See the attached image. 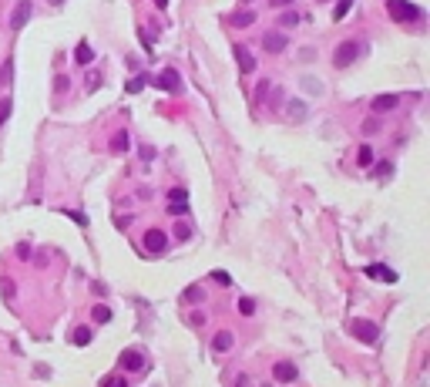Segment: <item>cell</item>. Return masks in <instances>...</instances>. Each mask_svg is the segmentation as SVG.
Segmentation results:
<instances>
[{"label": "cell", "instance_id": "1", "mask_svg": "<svg viewBox=\"0 0 430 387\" xmlns=\"http://www.w3.org/2000/svg\"><path fill=\"white\" fill-rule=\"evenodd\" d=\"M387 10H390L393 20H420L424 17V10L417 7V3H410V0H387Z\"/></svg>", "mask_w": 430, "mask_h": 387}, {"label": "cell", "instance_id": "2", "mask_svg": "<svg viewBox=\"0 0 430 387\" xmlns=\"http://www.w3.org/2000/svg\"><path fill=\"white\" fill-rule=\"evenodd\" d=\"M346 327H350V333H353L356 340H363V344H376V340H380V330H376V323L363 320V317H353Z\"/></svg>", "mask_w": 430, "mask_h": 387}, {"label": "cell", "instance_id": "3", "mask_svg": "<svg viewBox=\"0 0 430 387\" xmlns=\"http://www.w3.org/2000/svg\"><path fill=\"white\" fill-rule=\"evenodd\" d=\"M360 51H363L360 40H343L336 47V54H333V64H336V68H350V64L360 58Z\"/></svg>", "mask_w": 430, "mask_h": 387}, {"label": "cell", "instance_id": "4", "mask_svg": "<svg viewBox=\"0 0 430 387\" xmlns=\"http://www.w3.org/2000/svg\"><path fill=\"white\" fill-rule=\"evenodd\" d=\"M155 84H158L162 91H168V95H178V91H182V74L171 71V68H165L162 74H155Z\"/></svg>", "mask_w": 430, "mask_h": 387}, {"label": "cell", "instance_id": "5", "mask_svg": "<svg viewBox=\"0 0 430 387\" xmlns=\"http://www.w3.org/2000/svg\"><path fill=\"white\" fill-rule=\"evenodd\" d=\"M118 367L128 370V374H138V370H145V357H141L134 347H128V350H121V357H118Z\"/></svg>", "mask_w": 430, "mask_h": 387}, {"label": "cell", "instance_id": "6", "mask_svg": "<svg viewBox=\"0 0 430 387\" xmlns=\"http://www.w3.org/2000/svg\"><path fill=\"white\" fill-rule=\"evenodd\" d=\"M31 14H34V3L31 0H17L14 14H10V31H24V24L31 20Z\"/></svg>", "mask_w": 430, "mask_h": 387}, {"label": "cell", "instance_id": "7", "mask_svg": "<svg viewBox=\"0 0 430 387\" xmlns=\"http://www.w3.org/2000/svg\"><path fill=\"white\" fill-rule=\"evenodd\" d=\"M168 212H171V215H185V212H188V192L182 189V185L168 192Z\"/></svg>", "mask_w": 430, "mask_h": 387}, {"label": "cell", "instance_id": "8", "mask_svg": "<svg viewBox=\"0 0 430 387\" xmlns=\"http://www.w3.org/2000/svg\"><path fill=\"white\" fill-rule=\"evenodd\" d=\"M165 246H168V239H165V232H162V229H148V232H145V249H148V252L158 256V252H165Z\"/></svg>", "mask_w": 430, "mask_h": 387}, {"label": "cell", "instance_id": "9", "mask_svg": "<svg viewBox=\"0 0 430 387\" xmlns=\"http://www.w3.org/2000/svg\"><path fill=\"white\" fill-rule=\"evenodd\" d=\"M235 61H239V68H242V74L256 71V58H252V51H249L245 44H235Z\"/></svg>", "mask_w": 430, "mask_h": 387}, {"label": "cell", "instance_id": "10", "mask_svg": "<svg viewBox=\"0 0 430 387\" xmlns=\"http://www.w3.org/2000/svg\"><path fill=\"white\" fill-rule=\"evenodd\" d=\"M276 381H282V384H293L296 381V364H289V360H282V364H276Z\"/></svg>", "mask_w": 430, "mask_h": 387}, {"label": "cell", "instance_id": "11", "mask_svg": "<svg viewBox=\"0 0 430 387\" xmlns=\"http://www.w3.org/2000/svg\"><path fill=\"white\" fill-rule=\"evenodd\" d=\"M397 105H400V98H397V95H380V98H373V101H370V108H373V111H393Z\"/></svg>", "mask_w": 430, "mask_h": 387}, {"label": "cell", "instance_id": "12", "mask_svg": "<svg viewBox=\"0 0 430 387\" xmlns=\"http://www.w3.org/2000/svg\"><path fill=\"white\" fill-rule=\"evenodd\" d=\"M366 276H373V280H383V283H397V273L390 266H366Z\"/></svg>", "mask_w": 430, "mask_h": 387}, {"label": "cell", "instance_id": "13", "mask_svg": "<svg viewBox=\"0 0 430 387\" xmlns=\"http://www.w3.org/2000/svg\"><path fill=\"white\" fill-rule=\"evenodd\" d=\"M262 47H265L269 54H279L282 47H286V37H282V34H265V37H262Z\"/></svg>", "mask_w": 430, "mask_h": 387}, {"label": "cell", "instance_id": "14", "mask_svg": "<svg viewBox=\"0 0 430 387\" xmlns=\"http://www.w3.org/2000/svg\"><path fill=\"white\" fill-rule=\"evenodd\" d=\"M232 344H235V337H232L229 330H222V333H215V350H219V353H225V350H232Z\"/></svg>", "mask_w": 430, "mask_h": 387}, {"label": "cell", "instance_id": "15", "mask_svg": "<svg viewBox=\"0 0 430 387\" xmlns=\"http://www.w3.org/2000/svg\"><path fill=\"white\" fill-rule=\"evenodd\" d=\"M111 152L114 155H125V152H128V132H118V135L111 138Z\"/></svg>", "mask_w": 430, "mask_h": 387}, {"label": "cell", "instance_id": "16", "mask_svg": "<svg viewBox=\"0 0 430 387\" xmlns=\"http://www.w3.org/2000/svg\"><path fill=\"white\" fill-rule=\"evenodd\" d=\"M74 61H77V64H91V61H94V51L88 47V44H77V47H74Z\"/></svg>", "mask_w": 430, "mask_h": 387}, {"label": "cell", "instance_id": "17", "mask_svg": "<svg viewBox=\"0 0 430 387\" xmlns=\"http://www.w3.org/2000/svg\"><path fill=\"white\" fill-rule=\"evenodd\" d=\"M71 340H74L77 347H88V344H91V327H77L74 333H71Z\"/></svg>", "mask_w": 430, "mask_h": 387}, {"label": "cell", "instance_id": "18", "mask_svg": "<svg viewBox=\"0 0 430 387\" xmlns=\"http://www.w3.org/2000/svg\"><path fill=\"white\" fill-rule=\"evenodd\" d=\"M10 111H14V98H10V95H3V98H0V125H7Z\"/></svg>", "mask_w": 430, "mask_h": 387}, {"label": "cell", "instance_id": "19", "mask_svg": "<svg viewBox=\"0 0 430 387\" xmlns=\"http://www.w3.org/2000/svg\"><path fill=\"white\" fill-rule=\"evenodd\" d=\"M91 313H94V323H108L111 320V307H104V303H98Z\"/></svg>", "mask_w": 430, "mask_h": 387}, {"label": "cell", "instance_id": "20", "mask_svg": "<svg viewBox=\"0 0 430 387\" xmlns=\"http://www.w3.org/2000/svg\"><path fill=\"white\" fill-rule=\"evenodd\" d=\"M185 300H188V303H202V300H205V290H202V286H188Z\"/></svg>", "mask_w": 430, "mask_h": 387}, {"label": "cell", "instance_id": "21", "mask_svg": "<svg viewBox=\"0 0 430 387\" xmlns=\"http://www.w3.org/2000/svg\"><path fill=\"white\" fill-rule=\"evenodd\" d=\"M239 313H242V317H252V313H256V300H252V296H242V300H239Z\"/></svg>", "mask_w": 430, "mask_h": 387}, {"label": "cell", "instance_id": "22", "mask_svg": "<svg viewBox=\"0 0 430 387\" xmlns=\"http://www.w3.org/2000/svg\"><path fill=\"white\" fill-rule=\"evenodd\" d=\"M252 20H256V14H252V10H239V14L232 17V24H239V27H249Z\"/></svg>", "mask_w": 430, "mask_h": 387}, {"label": "cell", "instance_id": "23", "mask_svg": "<svg viewBox=\"0 0 430 387\" xmlns=\"http://www.w3.org/2000/svg\"><path fill=\"white\" fill-rule=\"evenodd\" d=\"M350 7H353V0H339L336 10H333V20H343L346 14H350Z\"/></svg>", "mask_w": 430, "mask_h": 387}, {"label": "cell", "instance_id": "24", "mask_svg": "<svg viewBox=\"0 0 430 387\" xmlns=\"http://www.w3.org/2000/svg\"><path fill=\"white\" fill-rule=\"evenodd\" d=\"M356 162H360V165H373V148H370V145H363V148H360V155H356Z\"/></svg>", "mask_w": 430, "mask_h": 387}, {"label": "cell", "instance_id": "25", "mask_svg": "<svg viewBox=\"0 0 430 387\" xmlns=\"http://www.w3.org/2000/svg\"><path fill=\"white\" fill-rule=\"evenodd\" d=\"M101 387H128V381L121 377V374H111V377H104V384Z\"/></svg>", "mask_w": 430, "mask_h": 387}, {"label": "cell", "instance_id": "26", "mask_svg": "<svg viewBox=\"0 0 430 387\" xmlns=\"http://www.w3.org/2000/svg\"><path fill=\"white\" fill-rule=\"evenodd\" d=\"M373 132H380V121H376V118H366V121H363V135H373Z\"/></svg>", "mask_w": 430, "mask_h": 387}, {"label": "cell", "instance_id": "27", "mask_svg": "<svg viewBox=\"0 0 430 387\" xmlns=\"http://www.w3.org/2000/svg\"><path fill=\"white\" fill-rule=\"evenodd\" d=\"M296 24H299V14H296V10L282 14V27H296Z\"/></svg>", "mask_w": 430, "mask_h": 387}, {"label": "cell", "instance_id": "28", "mask_svg": "<svg viewBox=\"0 0 430 387\" xmlns=\"http://www.w3.org/2000/svg\"><path fill=\"white\" fill-rule=\"evenodd\" d=\"M212 280H215V283H222V286H229V283H232V276H229L225 270H215V273H212Z\"/></svg>", "mask_w": 430, "mask_h": 387}, {"label": "cell", "instance_id": "29", "mask_svg": "<svg viewBox=\"0 0 430 387\" xmlns=\"http://www.w3.org/2000/svg\"><path fill=\"white\" fill-rule=\"evenodd\" d=\"M141 88H145V77H141V74L128 81V91H131V95H134V91H141Z\"/></svg>", "mask_w": 430, "mask_h": 387}, {"label": "cell", "instance_id": "30", "mask_svg": "<svg viewBox=\"0 0 430 387\" xmlns=\"http://www.w3.org/2000/svg\"><path fill=\"white\" fill-rule=\"evenodd\" d=\"M289 111H293L296 118H306V105H299V101H293V105H289Z\"/></svg>", "mask_w": 430, "mask_h": 387}, {"label": "cell", "instance_id": "31", "mask_svg": "<svg viewBox=\"0 0 430 387\" xmlns=\"http://www.w3.org/2000/svg\"><path fill=\"white\" fill-rule=\"evenodd\" d=\"M64 215H71L74 222H81V226H88V215H84V212H71V209H64Z\"/></svg>", "mask_w": 430, "mask_h": 387}, {"label": "cell", "instance_id": "32", "mask_svg": "<svg viewBox=\"0 0 430 387\" xmlns=\"http://www.w3.org/2000/svg\"><path fill=\"white\" fill-rule=\"evenodd\" d=\"M393 172V165H390V162H383V165H376V169H373V178H376V175H390Z\"/></svg>", "mask_w": 430, "mask_h": 387}, {"label": "cell", "instance_id": "33", "mask_svg": "<svg viewBox=\"0 0 430 387\" xmlns=\"http://www.w3.org/2000/svg\"><path fill=\"white\" fill-rule=\"evenodd\" d=\"M10 71H14V61H3V71H0V81H10Z\"/></svg>", "mask_w": 430, "mask_h": 387}, {"label": "cell", "instance_id": "34", "mask_svg": "<svg viewBox=\"0 0 430 387\" xmlns=\"http://www.w3.org/2000/svg\"><path fill=\"white\" fill-rule=\"evenodd\" d=\"M141 44H145V51H148V54L155 51V44H151V34H148V31H141Z\"/></svg>", "mask_w": 430, "mask_h": 387}, {"label": "cell", "instance_id": "35", "mask_svg": "<svg viewBox=\"0 0 430 387\" xmlns=\"http://www.w3.org/2000/svg\"><path fill=\"white\" fill-rule=\"evenodd\" d=\"M17 256H20V259H31V246H27V243H20V246H17Z\"/></svg>", "mask_w": 430, "mask_h": 387}, {"label": "cell", "instance_id": "36", "mask_svg": "<svg viewBox=\"0 0 430 387\" xmlns=\"http://www.w3.org/2000/svg\"><path fill=\"white\" fill-rule=\"evenodd\" d=\"M67 84H71V81H67V77H64V74H61V77H57V81H54V88H57V91H67Z\"/></svg>", "mask_w": 430, "mask_h": 387}, {"label": "cell", "instance_id": "37", "mask_svg": "<svg viewBox=\"0 0 430 387\" xmlns=\"http://www.w3.org/2000/svg\"><path fill=\"white\" fill-rule=\"evenodd\" d=\"M0 286H3V296H7V300H10V296H14V283H10V280H3V283H0Z\"/></svg>", "mask_w": 430, "mask_h": 387}, {"label": "cell", "instance_id": "38", "mask_svg": "<svg viewBox=\"0 0 430 387\" xmlns=\"http://www.w3.org/2000/svg\"><path fill=\"white\" fill-rule=\"evenodd\" d=\"M188 232H192L188 226H178V229H175V236H178V239H188Z\"/></svg>", "mask_w": 430, "mask_h": 387}, {"label": "cell", "instance_id": "39", "mask_svg": "<svg viewBox=\"0 0 430 387\" xmlns=\"http://www.w3.org/2000/svg\"><path fill=\"white\" fill-rule=\"evenodd\" d=\"M286 3H293V0H269V7H286Z\"/></svg>", "mask_w": 430, "mask_h": 387}, {"label": "cell", "instance_id": "40", "mask_svg": "<svg viewBox=\"0 0 430 387\" xmlns=\"http://www.w3.org/2000/svg\"><path fill=\"white\" fill-rule=\"evenodd\" d=\"M155 3H158V7H168V0H155Z\"/></svg>", "mask_w": 430, "mask_h": 387}, {"label": "cell", "instance_id": "41", "mask_svg": "<svg viewBox=\"0 0 430 387\" xmlns=\"http://www.w3.org/2000/svg\"><path fill=\"white\" fill-rule=\"evenodd\" d=\"M51 3H54V7H61V3H64V0H51Z\"/></svg>", "mask_w": 430, "mask_h": 387}, {"label": "cell", "instance_id": "42", "mask_svg": "<svg viewBox=\"0 0 430 387\" xmlns=\"http://www.w3.org/2000/svg\"><path fill=\"white\" fill-rule=\"evenodd\" d=\"M319 3H323V0H319Z\"/></svg>", "mask_w": 430, "mask_h": 387}]
</instances>
